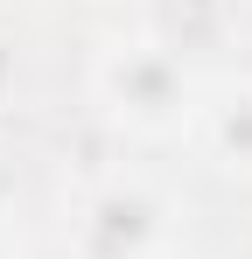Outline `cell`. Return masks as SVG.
Instances as JSON below:
<instances>
[{"mask_svg": "<svg viewBox=\"0 0 252 259\" xmlns=\"http://www.w3.org/2000/svg\"><path fill=\"white\" fill-rule=\"evenodd\" d=\"M91 98L119 133L168 140V133H189L196 105H203V84L175 49H161L154 35H133V42H112L91 63Z\"/></svg>", "mask_w": 252, "mask_h": 259, "instance_id": "1", "label": "cell"}, {"mask_svg": "<svg viewBox=\"0 0 252 259\" xmlns=\"http://www.w3.org/2000/svg\"><path fill=\"white\" fill-rule=\"evenodd\" d=\"M182 210L161 182L147 175H98L70 203V259H168L175 252Z\"/></svg>", "mask_w": 252, "mask_h": 259, "instance_id": "2", "label": "cell"}, {"mask_svg": "<svg viewBox=\"0 0 252 259\" xmlns=\"http://www.w3.org/2000/svg\"><path fill=\"white\" fill-rule=\"evenodd\" d=\"M189 133L203 140V154L231 175H252V84H224V91H203Z\"/></svg>", "mask_w": 252, "mask_h": 259, "instance_id": "3", "label": "cell"}, {"mask_svg": "<svg viewBox=\"0 0 252 259\" xmlns=\"http://www.w3.org/2000/svg\"><path fill=\"white\" fill-rule=\"evenodd\" d=\"M224 0H147V35L161 49H217L224 42Z\"/></svg>", "mask_w": 252, "mask_h": 259, "instance_id": "4", "label": "cell"}, {"mask_svg": "<svg viewBox=\"0 0 252 259\" xmlns=\"http://www.w3.org/2000/svg\"><path fill=\"white\" fill-rule=\"evenodd\" d=\"M0 259H28V245H21V231H14L7 210H0Z\"/></svg>", "mask_w": 252, "mask_h": 259, "instance_id": "5", "label": "cell"}]
</instances>
